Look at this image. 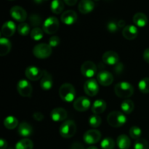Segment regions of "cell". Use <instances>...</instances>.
<instances>
[{"mask_svg":"<svg viewBox=\"0 0 149 149\" xmlns=\"http://www.w3.org/2000/svg\"><path fill=\"white\" fill-rule=\"evenodd\" d=\"M114 92L116 96L120 98H128L133 95L134 88L130 83L122 81L115 85Z\"/></svg>","mask_w":149,"mask_h":149,"instance_id":"cell-1","label":"cell"},{"mask_svg":"<svg viewBox=\"0 0 149 149\" xmlns=\"http://www.w3.org/2000/svg\"><path fill=\"white\" fill-rule=\"evenodd\" d=\"M59 95L63 100L71 102L76 97V90L74 86L69 83L62 84L59 89Z\"/></svg>","mask_w":149,"mask_h":149,"instance_id":"cell-2","label":"cell"},{"mask_svg":"<svg viewBox=\"0 0 149 149\" xmlns=\"http://www.w3.org/2000/svg\"><path fill=\"white\" fill-rule=\"evenodd\" d=\"M107 122L113 127H120L127 122V117L122 112L114 111L111 112L107 117Z\"/></svg>","mask_w":149,"mask_h":149,"instance_id":"cell-3","label":"cell"},{"mask_svg":"<svg viewBox=\"0 0 149 149\" xmlns=\"http://www.w3.org/2000/svg\"><path fill=\"white\" fill-rule=\"evenodd\" d=\"M77 132V125L73 120H67L59 128L60 135L64 138H72Z\"/></svg>","mask_w":149,"mask_h":149,"instance_id":"cell-4","label":"cell"},{"mask_svg":"<svg viewBox=\"0 0 149 149\" xmlns=\"http://www.w3.org/2000/svg\"><path fill=\"white\" fill-rule=\"evenodd\" d=\"M52 47L47 44L42 43L36 45L33 49V54L39 59H45L49 58L52 54Z\"/></svg>","mask_w":149,"mask_h":149,"instance_id":"cell-5","label":"cell"},{"mask_svg":"<svg viewBox=\"0 0 149 149\" xmlns=\"http://www.w3.org/2000/svg\"><path fill=\"white\" fill-rule=\"evenodd\" d=\"M59 29V21L55 17H49L43 23V30L48 34H54Z\"/></svg>","mask_w":149,"mask_h":149,"instance_id":"cell-6","label":"cell"},{"mask_svg":"<svg viewBox=\"0 0 149 149\" xmlns=\"http://www.w3.org/2000/svg\"><path fill=\"white\" fill-rule=\"evenodd\" d=\"M17 90L23 97H30L32 95L31 84L26 79H21L17 82Z\"/></svg>","mask_w":149,"mask_h":149,"instance_id":"cell-7","label":"cell"},{"mask_svg":"<svg viewBox=\"0 0 149 149\" xmlns=\"http://www.w3.org/2000/svg\"><path fill=\"white\" fill-rule=\"evenodd\" d=\"M83 138L86 143L90 144V145L95 144L101 139V133L100 131L97 130H90L84 134Z\"/></svg>","mask_w":149,"mask_h":149,"instance_id":"cell-8","label":"cell"},{"mask_svg":"<svg viewBox=\"0 0 149 149\" xmlns=\"http://www.w3.org/2000/svg\"><path fill=\"white\" fill-rule=\"evenodd\" d=\"M81 72L84 77L92 78L97 73V66L92 61H85L81 66Z\"/></svg>","mask_w":149,"mask_h":149,"instance_id":"cell-9","label":"cell"},{"mask_svg":"<svg viewBox=\"0 0 149 149\" xmlns=\"http://www.w3.org/2000/svg\"><path fill=\"white\" fill-rule=\"evenodd\" d=\"M10 15L17 21L23 23L27 18V13L23 7L20 6H14L10 9Z\"/></svg>","mask_w":149,"mask_h":149,"instance_id":"cell-10","label":"cell"},{"mask_svg":"<svg viewBox=\"0 0 149 149\" xmlns=\"http://www.w3.org/2000/svg\"><path fill=\"white\" fill-rule=\"evenodd\" d=\"M84 90L87 95L91 97L95 96L99 92L98 83L96 80L93 79L87 80L84 84Z\"/></svg>","mask_w":149,"mask_h":149,"instance_id":"cell-11","label":"cell"},{"mask_svg":"<svg viewBox=\"0 0 149 149\" xmlns=\"http://www.w3.org/2000/svg\"><path fill=\"white\" fill-rule=\"evenodd\" d=\"M97 82L101 85L107 87L111 85L113 81V77L110 72L107 71H101L97 74Z\"/></svg>","mask_w":149,"mask_h":149,"instance_id":"cell-12","label":"cell"},{"mask_svg":"<svg viewBox=\"0 0 149 149\" xmlns=\"http://www.w3.org/2000/svg\"><path fill=\"white\" fill-rule=\"evenodd\" d=\"M25 74L31 81H37L42 78L43 71H41V69L36 66H29L26 69Z\"/></svg>","mask_w":149,"mask_h":149,"instance_id":"cell-13","label":"cell"},{"mask_svg":"<svg viewBox=\"0 0 149 149\" xmlns=\"http://www.w3.org/2000/svg\"><path fill=\"white\" fill-rule=\"evenodd\" d=\"M102 59L104 63L109 65H114L119 63V55L114 51H107L103 55Z\"/></svg>","mask_w":149,"mask_h":149,"instance_id":"cell-14","label":"cell"},{"mask_svg":"<svg viewBox=\"0 0 149 149\" xmlns=\"http://www.w3.org/2000/svg\"><path fill=\"white\" fill-rule=\"evenodd\" d=\"M90 100L86 97H79L74 101V108L77 111H86L90 106Z\"/></svg>","mask_w":149,"mask_h":149,"instance_id":"cell-15","label":"cell"},{"mask_svg":"<svg viewBox=\"0 0 149 149\" xmlns=\"http://www.w3.org/2000/svg\"><path fill=\"white\" fill-rule=\"evenodd\" d=\"M67 116H68L67 111L63 108H55L50 113L51 119L55 122H62L66 119Z\"/></svg>","mask_w":149,"mask_h":149,"instance_id":"cell-16","label":"cell"},{"mask_svg":"<svg viewBox=\"0 0 149 149\" xmlns=\"http://www.w3.org/2000/svg\"><path fill=\"white\" fill-rule=\"evenodd\" d=\"M52 85H53V80L52 76L48 71L44 70L40 81L41 88L43 89L44 90H49L52 88Z\"/></svg>","mask_w":149,"mask_h":149,"instance_id":"cell-17","label":"cell"},{"mask_svg":"<svg viewBox=\"0 0 149 149\" xmlns=\"http://www.w3.org/2000/svg\"><path fill=\"white\" fill-rule=\"evenodd\" d=\"M138 30L136 26L133 25H129L125 26L122 31V36L127 40H132L138 36Z\"/></svg>","mask_w":149,"mask_h":149,"instance_id":"cell-18","label":"cell"},{"mask_svg":"<svg viewBox=\"0 0 149 149\" xmlns=\"http://www.w3.org/2000/svg\"><path fill=\"white\" fill-rule=\"evenodd\" d=\"M77 14L74 10H67L61 15V21L66 25H72L77 21Z\"/></svg>","mask_w":149,"mask_h":149,"instance_id":"cell-19","label":"cell"},{"mask_svg":"<svg viewBox=\"0 0 149 149\" xmlns=\"http://www.w3.org/2000/svg\"><path fill=\"white\" fill-rule=\"evenodd\" d=\"M16 26L14 22L9 20V21L5 22L3 24L2 28H1V33L4 35L5 37H10L13 36L15 33Z\"/></svg>","mask_w":149,"mask_h":149,"instance_id":"cell-20","label":"cell"},{"mask_svg":"<svg viewBox=\"0 0 149 149\" xmlns=\"http://www.w3.org/2000/svg\"><path fill=\"white\" fill-rule=\"evenodd\" d=\"M78 7L81 13L88 14L94 10L95 4L93 0H81Z\"/></svg>","mask_w":149,"mask_h":149,"instance_id":"cell-21","label":"cell"},{"mask_svg":"<svg viewBox=\"0 0 149 149\" xmlns=\"http://www.w3.org/2000/svg\"><path fill=\"white\" fill-rule=\"evenodd\" d=\"M17 132L22 137H29L33 133V128L29 123L23 122L19 125Z\"/></svg>","mask_w":149,"mask_h":149,"instance_id":"cell-22","label":"cell"},{"mask_svg":"<svg viewBox=\"0 0 149 149\" xmlns=\"http://www.w3.org/2000/svg\"><path fill=\"white\" fill-rule=\"evenodd\" d=\"M12 44L10 41L6 37H1L0 39V55L4 56L10 52Z\"/></svg>","mask_w":149,"mask_h":149,"instance_id":"cell-23","label":"cell"},{"mask_svg":"<svg viewBox=\"0 0 149 149\" xmlns=\"http://www.w3.org/2000/svg\"><path fill=\"white\" fill-rule=\"evenodd\" d=\"M133 23L138 27H144L148 23V17L144 13H138L133 16Z\"/></svg>","mask_w":149,"mask_h":149,"instance_id":"cell-24","label":"cell"},{"mask_svg":"<svg viewBox=\"0 0 149 149\" xmlns=\"http://www.w3.org/2000/svg\"><path fill=\"white\" fill-rule=\"evenodd\" d=\"M106 109V103L104 100L99 99V100H96L93 103V106H92V111L95 114H100L103 113Z\"/></svg>","mask_w":149,"mask_h":149,"instance_id":"cell-25","label":"cell"},{"mask_svg":"<svg viewBox=\"0 0 149 149\" xmlns=\"http://www.w3.org/2000/svg\"><path fill=\"white\" fill-rule=\"evenodd\" d=\"M116 144L119 149H129L131 145V141L127 135H121L117 138Z\"/></svg>","mask_w":149,"mask_h":149,"instance_id":"cell-26","label":"cell"},{"mask_svg":"<svg viewBox=\"0 0 149 149\" xmlns=\"http://www.w3.org/2000/svg\"><path fill=\"white\" fill-rule=\"evenodd\" d=\"M134 109H135L134 103L129 99H126L122 101V104H121V109L124 113H127V114H130L132 113L134 111Z\"/></svg>","mask_w":149,"mask_h":149,"instance_id":"cell-27","label":"cell"},{"mask_svg":"<svg viewBox=\"0 0 149 149\" xmlns=\"http://www.w3.org/2000/svg\"><path fill=\"white\" fill-rule=\"evenodd\" d=\"M18 120L13 116H8L4 120V125L7 129L13 130L17 127Z\"/></svg>","mask_w":149,"mask_h":149,"instance_id":"cell-28","label":"cell"},{"mask_svg":"<svg viewBox=\"0 0 149 149\" xmlns=\"http://www.w3.org/2000/svg\"><path fill=\"white\" fill-rule=\"evenodd\" d=\"M51 10L55 14H61L64 9V4L61 0H53L51 2Z\"/></svg>","mask_w":149,"mask_h":149,"instance_id":"cell-29","label":"cell"},{"mask_svg":"<svg viewBox=\"0 0 149 149\" xmlns=\"http://www.w3.org/2000/svg\"><path fill=\"white\" fill-rule=\"evenodd\" d=\"M33 142L28 138L20 140L15 145V149H33Z\"/></svg>","mask_w":149,"mask_h":149,"instance_id":"cell-30","label":"cell"},{"mask_svg":"<svg viewBox=\"0 0 149 149\" xmlns=\"http://www.w3.org/2000/svg\"><path fill=\"white\" fill-rule=\"evenodd\" d=\"M138 88L142 93H149V78H143L138 83Z\"/></svg>","mask_w":149,"mask_h":149,"instance_id":"cell-31","label":"cell"},{"mask_svg":"<svg viewBox=\"0 0 149 149\" xmlns=\"http://www.w3.org/2000/svg\"><path fill=\"white\" fill-rule=\"evenodd\" d=\"M31 37L34 41H39L43 38L44 32L42 29L39 27H36L32 29L31 31Z\"/></svg>","mask_w":149,"mask_h":149,"instance_id":"cell-32","label":"cell"},{"mask_svg":"<svg viewBox=\"0 0 149 149\" xmlns=\"http://www.w3.org/2000/svg\"><path fill=\"white\" fill-rule=\"evenodd\" d=\"M17 31L21 36H27L30 33V26L26 23H21L17 26Z\"/></svg>","mask_w":149,"mask_h":149,"instance_id":"cell-33","label":"cell"},{"mask_svg":"<svg viewBox=\"0 0 149 149\" xmlns=\"http://www.w3.org/2000/svg\"><path fill=\"white\" fill-rule=\"evenodd\" d=\"M100 146L102 149H113L115 147V142L112 138H106L102 141Z\"/></svg>","mask_w":149,"mask_h":149,"instance_id":"cell-34","label":"cell"},{"mask_svg":"<svg viewBox=\"0 0 149 149\" xmlns=\"http://www.w3.org/2000/svg\"><path fill=\"white\" fill-rule=\"evenodd\" d=\"M101 118L97 114H94L93 116H91L89 119V124H90V126L93 128L98 127L101 124Z\"/></svg>","mask_w":149,"mask_h":149,"instance_id":"cell-35","label":"cell"},{"mask_svg":"<svg viewBox=\"0 0 149 149\" xmlns=\"http://www.w3.org/2000/svg\"><path fill=\"white\" fill-rule=\"evenodd\" d=\"M134 149H149L148 141L143 138L136 140L134 145Z\"/></svg>","mask_w":149,"mask_h":149,"instance_id":"cell-36","label":"cell"},{"mask_svg":"<svg viewBox=\"0 0 149 149\" xmlns=\"http://www.w3.org/2000/svg\"><path fill=\"white\" fill-rule=\"evenodd\" d=\"M141 132L142 131H141V128L137 126H133L130 129V135L132 139H139L141 135Z\"/></svg>","mask_w":149,"mask_h":149,"instance_id":"cell-37","label":"cell"},{"mask_svg":"<svg viewBox=\"0 0 149 149\" xmlns=\"http://www.w3.org/2000/svg\"><path fill=\"white\" fill-rule=\"evenodd\" d=\"M29 21H30V23L31 26H34L36 28V26H39L41 24V23H42V18L38 15L33 14L29 17Z\"/></svg>","mask_w":149,"mask_h":149,"instance_id":"cell-38","label":"cell"},{"mask_svg":"<svg viewBox=\"0 0 149 149\" xmlns=\"http://www.w3.org/2000/svg\"><path fill=\"white\" fill-rule=\"evenodd\" d=\"M107 29L109 32L111 33H115L119 30V26H118V23L116 22L111 20L109 21L107 23Z\"/></svg>","mask_w":149,"mask_h":149,"instance_id":"cell-39","label":"cell"},{"mask_svg":"<svg viewBox=\"0 0 149 149\" xmlns=\"http://www.w3.org/2000/svg\"><path fill=\"white\" fill-rule=\"evenodd\" d=\"M60 44V38L57 36H52L49 40V45L51 47H55Z\"/></svg>","mask_w":149,"mask_h":149,"instance_id":"cell-40","label":"cell"},{"mask_svg":"<svg viewBox=\"0 0 149 149\" xmlns=\"http://www.w3.org/2000/svg\"><path fill=\"white\" fill-rule=\"evenodd\" d=\"M33 117L37 122H41L44 119V115L40 112H36L33 114Z\"/></svg>","mask_w":149,"mask_h":149,"instance_id":"cell-41","label":"cell"},{"mask_svg":"<svg viewBox=\"0 0 149 149\" xmlns=\"http://www.w3.org/2000/svg\"><path fill=\"white\" fill-rule=\"evenodd\" d=\"M70 149H84V148L81 143L79 142H75L71 145Z\"/></svg>","mask_w":149,"mask_h":149,"instance_id":"cell-42","label":"cell"},{"mask_svg":"<svg viewBox=\"0 0 149 149\" xmlns=\"http://www.w3.org/2000/svg\"><path fill=\"white\" fill-rule=\"evenodd\" d=\"M143 59L146 62L149 63V48H147L143 52Z\"/></svg>","mask_w":149,"mask_h":149,"instance_id":"cell-43","label":"cell"},{"mask_svg":"<svg viewBox=\"0 0 149 149\" xmlns=\"http://www.w3.org/2000/svg\"><path fill=\"white\" fill-rule=\"evenodd\" d=\"M7 146V141L4 139L1 138L0 140V149H6Z\"/></svg>","mask_w":149,"mask_h":149,"instance_id":"cell-44","label":"cell"},{"mask_svg":"<svg viewBox=\"0 0 149 149\" xmlns=\"http://www.w3.org/2000/svg\"><path fill=\"white\" fill-rule=\"evenodd\" d=\"M64 2L68 6H74L77 4L78 0H63Z\"/></svg>","mask_w":149,"mask_h":149,"instance_id":"cell-45","label":"cell"},{"mask_svg":"<svg viewBox=\"0 0 149 149\" xmlns=\"http://www.w3.org/2000/svg\"><path fill=\"white\" fill-rule=\"evenodd\" d=\"M123 70V65L122 63H117L116 64V72L119 74L121 73Z\"/></svg>","mask_w":149,"mask_h":149,"instance_id":"cell-46","label":"cell"},{"mask_svg":"<svg viewBox=\"0 0 149 149\" xmlns=\"http://www.w3.org/2000/svg\"><path fill=\"white\" fill-rule=\"evenodd\" d=\"M118 26H119V28H120V29H122V28H125V21L123 20H120L118 21Z\"/></svg>","mask_w":149,"mask_h":149,"instance_id":"cell-47","label":"cell"},{"mask_svg":"<svg viewBox=\"0 0 149 149\" xmlns=\"http://www.w3.org/2000/svg\"><path fill=\"white\" fill-rule=\"evenodd\" d=\"M87 149H98L96 146H91L88 147Z\"/></svg>","mask_w":149,"mask_h":149,"instance_id":"cell-48","label":"cell"},{"mask_svg":"<svg viewBox=\"0 0 149 149\" xmlns=\"http://www.w3.org/2000/svg\"><path fill=\"white\" fill-rule=\"evenodd\" d=\"M94 1H99V0H94Z\"/></svg>","mask_w":149,"mask_h":149,"instance_id":"cell-49","label":"cell"},{"mask_svg":"<svg viewBox=\"0 0 149 149\" xmlns=\"http://www.w3.org/2000/svg\"><path fill=\"white\" fill-rule=\"evenodd\" d=\"M43 1H47V0H43Z\"/></svg>","mask_w":149,"mask_h":149,"instance_id":"cell-50","label":"cell"},{"mask_svg":"<svg viewBox=\"0 0 149 149\" xmlns=\"http://www.w3.org/2000/svg\"><path fill=\"white\" fill-rule=\"evenodd\" d=\"M10 149H11V148H10Z\"/></svg>","mask_w":149,"mask_h":149,"instance_id":"cell-51","label":"cell"}]
</instances>
